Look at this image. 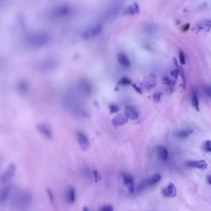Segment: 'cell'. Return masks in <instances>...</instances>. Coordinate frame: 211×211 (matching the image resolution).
Returning a JSON list of instances; mask_svg holds the SVG:
<instances>
[{
    "mask_svg": "<svg viewBox=\"0 0 211 211\" xmlns=\"http://www.w3.org/2000/svg\"><path fill=\"white\" fill-rule=\"evenodd\" d=\"M204 92L208 97L211 98V86H207L204 89Z\"/></svg>",
    "mask_w": 211,
    "mask_h": 211,
    "instance_id": "obj_29",
    "label": "cell"
},
{
    "mask_svg": "<svg viewBox=\"0 0 211 211\" xmlns=\"http://www.w3.org/2000/svg\"><path fill=\"white\" fill-rule=\"evenodd\" d=\"M93 175H94V177L95 178V180L96 181H98L99 180L101 179V177H99V173L98 172L97 170H94L93 171Z\"/></svg>",
    "mask_w": 211,
    "mask_h": 211,
    "instance_id": "obj_34",
    "label": "cell"
},
{
    "mask_svg": "<svg viewBox=\"0 0 211 211\" xmlns=\"http://www.w3.org/2000/svg\"><path fill=\"white\" fill-rule=\"evenodd\" d=\"M118 110V107L116 105H111L110 106V111L111 113H116Z\"/></svg>",
    "mask_w": 211,
    "mask_h": 211,
    "instance_id": "obj_30",
    "label": "cell"
},
{
    "mask_svg": "<svg viewBox=\"0 0 211 211\" xmlns=\"http://www.w3.org/2000/svg\"><path fill=\"white\" fill-rule=\"evenodd\" d=\"M119 82H120V84L122 85H129L131 83V81L127 78H124L121 79Z\"/></svg>",
    "mask_w": 211,
    "mask_h": 211,
    "instance_id": "obj_28",
    "label": "cell"
},
{
    "mask_svg": "<svg viewBox=\"0 0 211 211\" xmlns=\"http://www.w3.org/2000/svg\"><path fill=\"white\" fill-rule=\"evenodd\" d=\"M66 199L69 204H72L76 201V191L74 188L71 186L68 188L66 192Z\"/></svg>",
    "mask_w": 211,
    "mask_h": 211,
    "instance_id": "obj_17",
    "label": "cell"
},
{
    "mask_svg": "<svg viewBox=\"0 0 211 211\" xmlns=\"http://www.w3.org/2000/svg\"><path fill=\"white\" fill-rule=\"evenodd\" d=\"M38 130L40 133L43 135L46 138L48 139H51L53 137V132L51 129V127L47 124L41 123L37 126Z\"/></svg>",
    "mask_w": 211,
    "mask_h": 211,
    "instance_id": "obj_10",
    "label": "cell"
},
{
    "mask_svg": "<svg viewBox=\"0 0 211 211\" xmlns=\"http://www.w3.org/2000/svg\"><path fill=\"white\" fill-rule=\"evenodd\" d=\"M122 1H114L107 6L103 14V18L104 20L112 19L119 13L122 7Z\"/></svg>",
    "mask_w": 211,
    "mask_h": 211,
    "instance_id": "obj_2",
    "label": "cell"
},
{
    "mask_svg": "<svg viewBox=\"0 0 211 211\" xmlns=\"http://www.w3.org/2000/svg\"><path fill=\"white\" fill-rule=\"evenodd\" d=\"M161 93H156L153 96L154 97V100L155 101V102H159L161 100Z\"/></svg>",
    "mask_w": 211,
    "mask_h": 211,
    "instance_id": "obj_32",
    "label": "cell"
},
{
    "mask_svg": "<svg viewBox=\"0 0 211 211\" xmlns=\"http://www.w3.org/2000/svg\"><path fill=\"white\" fill-rule=\"evenodd\" d=\"M99 211H114V208L111 205H105L101 207Z\"/></svg>",
    "mask_w": 211,
    "mask_h": 211,
    "instance_id": "obj_25",
    "label": "cell"
},
{
    "mask_svg": "<svg viewBox=\"0 0 211 211\" xmlns=\"http://www.w3.org/2000/svg\"><path fill=\"white\" fill-rule=\"evenodd\" d=\"M128 118L125 115L118 114L113 118L112 123L115 127L120 126L125 124L128 122Z\"/></svg>",
    "mask_w": 211,
    "mask_h": 211,
    "instance_id": "obj_14",
    "label": "cell"
},
{
    "mask_svg": "<svg viewBox=\"0 0 211 211\" xmlns=\"http://www.w3.org/2000/svg\"><path fill=\"white\" fill-rule=\"evenodd\" d=\"M11 193V186L10 185H5L0 189V204H5Z\"/></svg>",
    "mask_w": 211,
    "mask_h": 211,
    "instance_id": "obj_9",
    "label": "cell"
},
{
    "mask_svg": "<svg viewBox=\"0 0 211 211\" xmlns=\"http://www.w3.org/2000/svg\"><path fill=\"white\" fill-rule=\"evenodd\" d=\"M179 74L180 75L181 78V79H182L183 89H185V87H186V78H185V75L184 70H183V68H180V69H179Z\"/></svg>",
    "mask_w": 211,
    "mask_h": 211,
    "instance_id": "obj_23",
    "label": "cell"
},
{
    "mask_svg": "<svg viewBox=\"0 0 211 211\" xmlns=\"http://www.w3.org/2000/svg\"><path fill=\"white\" fill-rule=\"evenodd\" d=\"M125 115L128 118H130L132 120H136L139 116V113L137 110L131 105H127L125 108Z\"/></svg>",
    "mask_w": 211,
    "mask_h": 211,
    "instance_id": "obj_13",
    "label": "cell"
},
{
    "mask_svg": "<svg viewBox=\"0 0 211 211\" xmlns=\"http://www.w3.org/2000/svg\"><path fill=\"white\" fill-rule=\"evenodd\" d=\"M211 29V20H206L198 26V31L208 32Z\"/></svg>",
    "mask_w": 211,
    "mask_h": 211,
    "instance_id": "obj_20",
    "label": "cell"
},
{
    "mask_svg": "<svg viewBox=\"0 0 211 211\" xmlns=\"http://www.w3.org/2000/svg\"><path fill=\"white\" fill-rule=\"evenodd\" d=\"M16 170L17 168L16 164L13 163H10L2 174L1 177V181L3 183H7L11 181L15 175Z\"/></svg>",
    "mask_w": 211,
    "mask_h": 211,
    "instance_id": "obj_5",
    "label": "cell"
},
{
    "mask_svg": "<svg viewBox=\"0 0 211 211\" xmlns=\"http://www.w3.org/2000/svg\"><path fill=\"white\" fill-rule=\"evenodd\" d=\"M192 105L193 106L196 110L199 111V100H198V94L196 92H194L193 94H192Z\"/></svg>",
    "mask_w": 211,
    "mask_h": 211,
    "instance_id": "obj_22",
    "label": "cell"
},
{
    "mask_svg": "<svg viewBox=\"0 0 211 211\" xmlns=\"http://www.w3.org/2000/svg\"><path fill=\"white\" fill-rule=\"evenodd\" d=\"M140 12V7L137 3H133L127 7L125 10V13L129 15H135Z\"/></svg>",
    "mask_w": 211,
    "mask_h": 211,
    "instance_id": "obj_18",
    "label": "cell"
},
{
    "mask_svg": "<svg viewBox=\"0 0 211 211\" xmlns=\"http://www.w3.org/2000/svg\"><path fill=\"white\" fill-rule=\"evenodd\" d=\"M1 160H2V159H1V156H0V166H1Z\"/></svg>",
    "mask_w": 211,
    "mask_h": 211,
    "instance_id": "obj_39",
    "label": "cell"
},
{
    "mask_svg": "<svg viewBox=\"0 0 211 211\" xmlns=\"http://www.w3.org/2000/svg\"><path fill=\"white\" fill-rule=\"evenodd\" d=\"M102 27L100 24H96L90 27L83 33V37L85 39H93L101 31Z\"/></svg>",
    "mask_w": 211,
    "mask_h": 211,
    "instance_id": "obj_6",
    "label": "cell"
},
{
    "mask_svg": "<svg viewBox=\"0 0 211 211\" xmlns=\"http://www.w3.org/2000/svg\"><path fill=\"white\" fill-rule=\"evenodd\" d=\"M179 60H180V62L181 64V65H185L186 63V60H185V57L184 53H183L182 51H180L179 53Z\"/></svg>",
    "mask_w": 211,
    "mask_h": 211,
    "instance_id": "obj_26",
    "label": "cell"
},
{
    "mask_svg": "<svg viewBox=\"0 0 211 211\" xmlns=\"http://www.w3.org/2000/svg\"><path fill=\"white\" fill-rule=\"evenodd\" d=\"M164 81L165 83H166L167 86L170 87H172L174 84H175V81L169 79V78H164Z\"/></svg>",
    "mask_w": 211,
    "mask_h": 211,
    "instance_id": "obj_27",
    "label": "cell"
},
{
    "mask_svg": "<svg viewBox=\"0 0 211 211\" xmlns=\"http://www.w3.org/2000/svg\"><path fill=\"white\" fill-rule=\"evenodd\" d=\"M161 179H162V177L160 174L155 173L154 175H152L151 177L145 179L142 182H141L139 186H138V191H141L149 187L153 186L158 184V183L161 180Z\"/></svg>",
    "mask_w": 211,
    "mask_h": 211,
    "instance_id": "obj_3",
    "label": "cell"
},
{
    "mask_svg": "<svg viewBox=\"0 0 211 211\" xmlns=\"http://www.w3.org/2000/svg\"><path fill=\"white\" fill-rule=\"evenodd\" d=\"M155 86V82L153 81H150L146 84V87L148 89H150Z\"/></svg>",
    "mask_w": 211,
    "mask_h": 211,
    "instance_id": "obj_31",
    "label": "cell"
},
{
    "mask_svg": "<svg viewBox=\"0 0 211 211\" xmlns=\"http://www.w3.org/2000/svg\"><path fill=\"white\" fill-rule=\"evenodd\" d=\"M192 133H193V130L191 129H185L176 131L175 133V135L178 138L183 139L190 136Z\"/></svg>",
    "mask_w": 211,
    "mask_h": 211,
    "instance_id": "obj_19",
    "label": "cell"
},
{
    "mask_svg": "<svg viewBox=\"0 0 211 211\" xmlns=\"http://www.w3.org/2000/svg\"><path fill=\"white\" fill-rule=\"evenodd\" d=\"M83 211H89V209H88V208L87 207L85 206L83 208Z\"/></svg>",
    "mask_w": 211,
    "mask_h": 211,
    "instance_id": "obj_38",
    "label": "cell"
},
{
    "mask_svg": "<svg viewBox=\"0 0 211 211\" xmlns=\"http://www.w3.org/2000/svg\"><path fill=\"white\" fill-rule=\"evenodd\" d=\"M76 136L81 149L84 151H87L90 147V142L87 136L84 133L81 131L77 132Z\"/></svg>",
    "mask_w": 211,
    "mask_h": 211,
    "instance_id": "obj_8",
    "label": "cell"
},
{
    "mask_svg": "<svg viewBox=\"0 0 211 211\" xmlns=\"http://www.w3.org/2000/svg\"><path fill=\"white\" fill-rule=\"evenodd\" d=\"M117 59L118 62L123 66L128 67L130 66V64H131L130 61L125 54L122 53H118L117 55Z\"/></svg>",
    "mask_w": 211,
    "mask_h": 211,
    "instance_id": "obj_16",
    "label": "cell"
},
{
    "mask_svg": "<svg viewBox=\"0 0 211 211\" xmlns=\"http://www.w3.org/2000/svg\"><path fill=\"white\" fill-rule=\"evenodd\" d=\"M203 149L205 151L211 153V141L207 140L203 144Z\"/></svg>",
    "mask_w": 211,
    "mask_h": 211,
    "instance_id": "obj_24",
    "label": "cell"
},
{
    "mask_svg": "<svg viewBox=\"0 0 211 211\" xmlns=\"http://www.w3.org/2000/svg\"><path fill=\"white\" fill-rule=\"evenodd\" d=\"M186 164L188 167L198 169L201 170H206L208 167V165L204 160H196V161H188Z\"/></svg>",
    "mask_w": 211,
    "mask_h": 211,
    "instance_id": "obj_11",
    "label": "cell"
},
{
    "mask_svg": "<svg viewBox=\"0 0 211 211\" xmlns=\"http://www.w3.org/2000/svg\"><path fill=\"white\" fill-rule=\"evenodd\" d=\"M124 184L127 188L130 193L133 194L135 192V181L133 177L129 173H122Z\"/></svg>",
    "mask_w": 211,
    "mask_h": 211,
    "instance_id": "obj_7",
    "label": "cell"
},
{
    "mask_svg": "<svg viewBox=\"0 0 211 211\" xmlns=\"http://www.w3.org/2000/svg\"><path fill=\"white\" fill-rule=\"evenodd\" d=\"M162 194L166 197L173 198L177 196V188L173 183H169L162 191Z\"/></svg>",
    "mask_w": 211,
    "mask_h": 211,
    "instance_id": "obj_12",
    "label": "cell"
},
{
    "mask_svg": "<svg viewBox=\"0 0 211 211\" xmlns=\"http://www.w3.org/2000/svg\"><path fill=\"white\" fill-rule=\"evenodd\" d=\"M190 24H185L183 26V27H182V31H184V32L187 31L189 29V28H190Z\"/></svg>",
    "mask_w": 211,
    "mask_h": 211,
    "instance_id": "obj_35",
    "label": "cell"
},
{
    "mask_svg": "<svg viewBox=\"0 0 211 211\" xmlns=\"http://www.w3.org/2000/svg\"><path fill=\"white\" fill-rule=\"evenodd\" d=\"M155 30H156V29H155V26H154L153 24H146L143 27L144 32L148 35H152L154 34Z\"/></svg>",
    "mask_w": 211,
    "mask_h": 211,
    "instance_id": "obj_21",
    "label": "cell"
},
{
    "mask_svg": "<svg viewBox=\"0 0 211 211\" xmlns=\"http://www.w3.org/2000/svg\"><path fill=\"white\" fill-rule=\"evenodd\" d=\"M207 182H208L209 184L210 185H211V175H209L207 177Z\"/></svg>",
    "mask_w": 211,
    "mask_h": 211,
    "instance_id": "obj_37",
    "label": "cell"
},
{
    "mask_svg": "<svg viewBox=\"0 0 211 211\" xmlns=\"http://www.w3.org/2000/svg\"><path fill=\"white\" fill-rule=\"evenodd\" d=\"M47 192H48V195L49 196V198H50V199L51 200V201H54V196H53V192L50 189H47Z\"/></svg>",
    "mask_w": 211,
    "mask_h": 211,
    "instance_id": "obj_33",
    "label": "cell"
},
{
    "mask_svg": "<svg viewBox=\"0 0 211 211\" xmlns=\"http://www.w3.org/2000/svg\"><path fill=\"white\" fill-rule=\"evenodd\" d=\"M70 7L66 4H62L55 6L51 10V15L56 17H66L70 14Z\"/></svg>",
    "mask_w": 211,
    "mask_h": 211,
    "instance_id": "obj_4",
    "label": "cell"
},
{
    "mask_svg": "<svg viewBox=\"0 0 211 211\" xmlns=\"http://www.w3.org/2000/svg\"><path fill=\"white\" fill-rule=\"evenodd\" d=\"M133 87L135 88V89L138 92H139V93H141V90H140V89L136 85H135V84H133Z\"/></svg>",
    "mask_w": 211,
    "mask_h": 211,
    "instance_id": "obj_36",
    "label": "cell"
},
{
    "mask_svg": "<svg viewBox=\"0 0 211 211\" xmlns=\"http://www.w3.org/2000/svg\"><path fill=\"white\" fill-rule=\"evenodd\" d=\"M159 159L162 162L166 161L168 158V151L164 146H158L156 149Z\"/></svg>",
    "mask_w": 211,
    "mask_h": 211,
    "instance_id": "obj_15",
    "label": "cell"
},
{
    "mask_svg": "<svg viewBox=\"0 0 211 211\" xmlns=\"http://www.w3.org/2000/svg\"><path fill=\"white\" fill-rule=\"evenodd\" d=\"M33 202V197L29 192L22 191L18 192L13 200V206L17 211H28Z\"/></svg>",
    "mask_w": 211,
    "mask_h": 211,
    "instance_id": "obj_1",
    "label": "cell"
}]
</instances>
